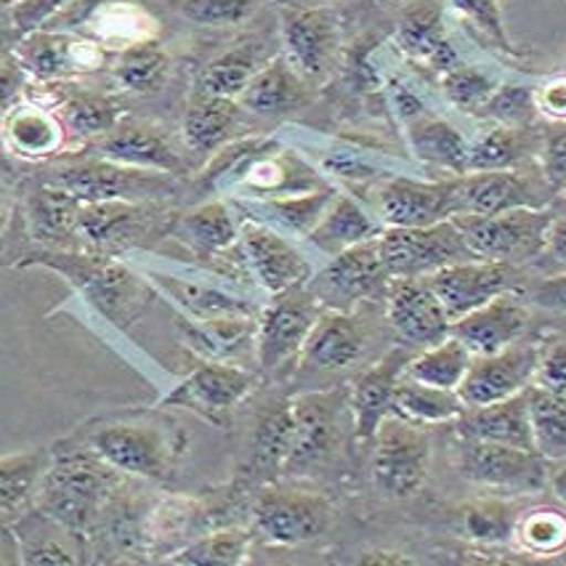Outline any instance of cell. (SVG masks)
<instances>
[{
    "mask_svg": "<svg viewBox=\"0 0 566 566\" xmlns=\"http://www.w3.org/2000/svg\"><path fill=\"white\" fill-rule=\"evenodd\" d=\"M460 473L473 484L503 492H539L548 484L545 458L518 447L463 437Z\"/></svg>",
    "mask_w": 566,
    "mask_h": 566,
    "instance_id": "7c38bea8",
    "label": "cell"
},
{
    "mask_svg": "<svg viewBox=\"0 0 566 566\" xmlns=\"http://www.w3.org/2000/svg\"><path fill=\"white\" fill-rule=\"evenodd\" d=\"M532 142L526 138L522 128H500L490 130L484 138L469 149V174H479V170H511L524 163L526 153H530Z\"/></svg>",
    "mask_w": 566,
    "mask_h": 566,
    "instance_id": "f6af8a7d",
    "label": "cell"
},
{
    "mask_svg": "<svg viewBox=\"0 0 566 566\" xmlns=\"http://www.w3.org/2000/svg\"><path fill=\"white\" fill-rule=\"evenodd\" d=\"M22 564H77V558L54 537H22Z\"/></svg>",
    "mask_w": 566,
    "mask_h": 566,
    "instance_id": "6f0895ef",
    "label": "cell"
},
{
    "mask_svg": "<svg viewBox=\"0 0 566 566\" xmlns=\"http://www.w3.org/2000/svg\"><path fill=\"white\" fill-rule=\"evenodd\" d=\"M168 72V54L160 43L144 41L123 49L112 64V77L123 91H134V94H149L163 83Z\"/></svg>",
    "mask_w": 566,
    "mask_h": 566,
    "instance_id": "ee69618b",
    "label": "cell"
},
{
    "mask_svg": "<svg viewBox=\"0 0 566 566\" xmlns=\"http://www.w3.org/2000/svg\"><path fill=\"white\" fill-rule=\"evenodd\" d=\"M410 144L420 163L431 168L450 170L455 176L469 174V144L442 117L420 112L410 117Z\"/></svg>",
    "mask_w": 566,
    "mask_h": 566,
    "instance_id": "d590c367",
    "label": "cell"
},
{
    "mask_svg": "<svg viewBox=\"0 0 566 566\" xmlns=\"http://www.w3.org/2000/svg\"><path fill=\"white\" fill-rule=\"evenodd\" d=\"M174 237L195 250L200 259H216L240 242V227H237L227 202H202L184 213L174 227Z\"/></svg>",
    "mask_w": 566,
    "mask_h": 566,
    "instance_id": "e575fe53",
    "label": "cell"
},
{
    "mask_svg": "<svg viewBox=\"0 0 566 566\" xmlns=\"http://www.w3.org/2000/svg\"><path fill=\"white\" fill-rule=\"evenodd\" d=\"M91 38L104 49H130V45L153 41L157 35V22L147 9L136 6L134 0H104L88 17Z\"/></svg>",
    "mask_w": 566,
    "mask_h": 566,
    "instance_id": "d6a6232c",
    "label": "cell"
},
{
    "mask_svg": "<svg viewBox=\"0 0 566 566\" xmlns=\"http://www.w3.org/2000/svg\"><path fill=\"white\" fill-rule=\"evenodd\" d=\"M539 361V344L535 340H516V344L500 348L495 354L473 357L463 384L458 386L465 410L495 405L511 399L524 388L535 384Z\"/></svg>",
    "mask_w": 566,
    "mask_h": 566,
    "instance_id": "8fae6325",
    "label": "cell"
},
{
    "mask_svg": "<svg viewBox=\"0 0 566 566\" xmlns=\"http://www.w3.org/2000/svg\"><path fill=\"white\" fill-rule=\"evenodd\" d=\"M394 412L412 420V423L437 426L463 418L465 405L463 399H460V394L452 391V388L426 386L407 378V375H401L397 386V401H394Z\"/></svg>",
    "mask_w": 566,
    "mask_h": 566,
    "instance_id": "f35d334b",
    "label": "cell"
},
{
    "mask_svg": "<svg viewBox=\"0 0 566 566\" xmlns=\"http://www.w3.org/2000/svg\"><path fill=\"white\" fill-rule=\"evenodd\" d=\"M240 248L248 269L269 295L287 293L312 280V263L291 240L280 234V229L269 223L242 216Z\"/></svg>",
    "mask_w": 566,
    "mask_h": 566,
    "instance_id": "9a60e30c",
    "label": "cell"
},
{
    "mask_svg": "<svg viewBox=\"0 0 566 566\" xmlns=\"http://www.w3.org/2000/svg\"><path fill=\"white\" fill-rule=\"evenodd\" d=\"M91 452L112 469L142 479H168L174 460L168 439L155 426L134 423H117L96 431L91 437Z\"/></svg>",
    "mask_w": 566,
    "mask_h": 566,
    "instance_id": "ffe728a7",
    "label": "cell"
},
{
    "mask_svg": "<svg viewBox=\"0 0 566 566\" xmlns=\"http://www.w3.org/2000/svg\"><path fill=\"white\" fill-rule=\"evenodd\" d=\"M325 170H333L340 179H378V168L367 166L359 155L354 153H331L325 157Z\"/></svg>",
    "mask_w": 566,
    "mask_h": 566,
    "instance_id": "94428289",
    "label": "cell"
},
{
    "mask_svg": "<svg viewBox=\"0 0 566 566\" xmlns=\"http://www.w3.org/2000/svg\"><path fill=\"white\" fill-rule=\"evenodd\" d=\"M365 331L352 312H325L308 333L304 352H301V370L314 375H331L348 370L365 354Z\"/></svg>",
    "mask_w": 566,
    "mask_h": 566,
    "instance_id": "d4e9b609",
    "label": "cell"
},
{
    "mask_svg": "<svg viewBox=\"0 0 566 566\" xmlns=\"http://www.w3.org/2000/svg\"><path fill=\"white\" fill-rule=\"evenodd\" d=\"M530 301L551 308V312H566V272L553 274L548 280H537L530 287Z\"/></svg>",
    "mask_w": 566,
    "mask_h": 566,
    "instance_id": "680465c9",
    "label": "cell"
},
{
    "mask_svg": "<svg viewBox=\"0 0 566 566\" xmlns=\"http://www.w3.org/2000/svg\"><path fill=\"white\" fill-rule=\"evenodd\" d=\"M535 107L551 115L553 120L566 123V77H553L535 88Z\"/></svg>",
    "mask_w": 566,
    "mask_h": 566,
    "instance_id": "91938a15",
    "label": "cell"
},
{
    "mask_svg": "<svg viewBox=\"0 0 566 566\" xmlns=\"http://www.w3.org/2000/svg\"><path fill=\"white\" fill-rule=\"evenodd\" d=\"M373 479L386 497H412L431 469V439L423 426L391 412L375 433Z\"/></svg>",
    "mask_w": 566,
    "mask_h": 566,
    "instance_id": "52a82bcc",
    "label": "cell"
},
{
    "mask_svg": "<svg viewBox=\"0 0 566 566\" xmlns=\"http://www.w3.org/2000/svg\"><path fill=\"white\" fill-rule=\"evenodd\" d=\"M3 142L17 157L43 160V157L56 155L62 149L64 128L49 109L24 104V107L6 109Z\"/></svg>",
    "mask_w": 566,
    "mask_h": 566,
    "instance_id": "1f68e13d",
    "label": "cell"
},
{
    "mask_svg": "<svg viewBox=\"0 0 566 566\" xmlns=\"http://www.w3.org/2000/svg\"><path fill=\"white\" fill-rule=\"evenodd\" d=\"M253 388V375L242 367L223 365V361H202L174 391L163 399V407H181L192 410L210 423H223L229 415L248 397Z\"/></svg>",
    "mask_w": 566,
    "mask_h": 566,
    "instance_id": "d6986e66",
    "label": "cell"
},
{
    "mask_svg": "<svg viewBox=\"0 0 566 566\" xmlns=\"http://www.w3.org/2000/svg\"><path fill=\"white\" fill-rule=\"evenodd\" d=\"M378 234L380 232L378 227H375V221L352 200V197L335 195L327 213L322 216L317 227L308 232L306 240L317 250H322V253L338 255L348 248L359 245V242L375 240Z\"/></svg>",
    "mask_w": 566,
    "mask_h": 566,
    "instance_id": "8d00e7d4",
    "label": "cell"
},
{
    "mask_svg": "<svg viewBox=\"0 0 566 566\" xmlns=\"http://www.w3.org/2000/svg\"><path fill=\"white\" fill-rule=\"evenodd\" d=\"M516 511L503 500H479L460 511L463 535L476 543H509L516 535Z\"/></svg>",
    "mask_w": 566,
    "mask_h": 566,
    "instance_id": "7dc6e473",
    "label": "cell"
},
{
    "mask_svg": "<svg viewBox=\"0 0 566 566\" xmlns=\"http://www.w3.org/2000/svg\"><path fill=\"white\" fill-rule=\"evenodd\" d=\"M338 388L295 397L261 420L255 460L287 476L312 473L333 452L340 415Z\"/></svg>",
    "mask_w": 566,
    "mask_h": 566,
    "instance_id": "6da1fadb",
    "label": "cell"
},
{
    "mask_svg": "<svg viewBox=\"0 0 566 566\" xmlns=\"http://www.w3.org/2000/svg\"><path fill=\"white\" fill-rule=\"evenodd\" d=\"M388 285H391V274L380 255L378 237L333 255V261L306 282L322 308H331V312H352L359 301L388 293Z\"/></svg>",
    "mask_w": 566,
    "mask_h": 566,
    "instance_id": "9c48e42d",
    "label": "cell"
},
{
    "mask_svg": "<svg viewBox=\"0 0 566 566\" xmlns=\"http://www.w3.org/2000/svg\"><path fill=\"white\" fill-rule=\"evenodd\" d=\"M333 200L335 192L331 189H314V192L263 197V200H250L248 197V200H237V208L245 210L250 219L269 223V227L308 237Z\"/></svg>",
    "mask_w": 566,
    "mask_h": 566,
    "instance_id": "f546056e",
    "label": "cell"
},
{
    "mask_svg": "<svg viewBox=\"0 0 566 566\" xmlns=\"http://www.w3.org/2000/svg\"><path fill=\"white\" fill-rule=\"evenodd\" d=\"M62 117L75 134L81 136H104L123 120V112L107 96L77 94L62 104Z\"/></svg>",
    "mask_w": 566,
    "mask_h": 566,
    "instance_id": "c3c4849f",
    "label": "cell"
},
{
    "mask_svg": "<svg viewBox=\"0 0 566 566\" xmlns=\"http://www.w3.org/2000/svg\"><path fill=\"white\" fill-rule=\"evenodd\" d=\"M386 227H433L460 213V176L452 181H418L394 176L375 195Z\"/></svg>",
    "mask_w": 566,
    "mask_h": 566,
    "instance_id": "4fadbf2b",
    "label": "cell"
},
{
    "mask_svg": "<svg viewBox=\"0 0 566 566\" xmlns=\"http://www.w3.org/2000/svg\"><path fill=\"white\" fill-rule=\"evenodd\" d=\"M539 259H548V263L566 272V213H556V219H553L548 234H545V248Z\"/></svg>",
    "mask_w": 566,
    "mask_h": 566,
    "instance_id": "6125c7cd",
    "label": "cell"
},
{
    "mask_svg": "<svg viewBox=\"0 0 566 566\" xmlns=\"http://www.w3.org/2000/svg\"><path fill=\"white\" fill-rule=\"evenodd\" d=\"M17 3H22V0H3V9H14Z\"/></svg>",
    "mask_w": 566,
    "mask_h": 566,
    "instance_id": "03108f58",
    "label": "cell"
},
{
    "mask_svg": "<svg viewBox=\"0 0 566 566\" xmlns=\"http://www.w3.org/2000/svg\"><path fill=\"white\" fill-rule=\"evenodd\" d=\"M553 192L556 189L545 181L543 170H479L460 176V213L500 216L518 208H545Z\"/></svg>",
    "mask_w": 566,
    "mask_h": 566,
    "instance_id": "2e32d148",
    "label": "cell"
},
{
    "mask_svg": "<svg viewBox=\"0 0 566 566\" xmlns=\"http://www.w3.org/2000/svg\"><path fill=\"white\" fill-rule=\"evenodd\" d=\"M535 386L566 397V338L539 346Z\"/></svg>",
    "mask_w": 566,
    "mask_h": 566,
    "instance_id": "11a10c76",
    "label": "cell"
},
{
    "mask_svg": "<svg viewBox=\"0 0 566 566\" xmlns=\"http://www.w3.org/2000/svg\"><path fill=\"white\" fill-rule=\"evenodd\" d=\"M452 9H455L463 19H469L473 28L482 30L486 41L500 45V49L509 51V54H516L509 32H505L500 0H452Z\"/></svg>",
    "mask_w": 566,
    "mask_h": 566,
    "instance_id": "f5cc1de1",
    "label": "cell"
},
{
    "mask_svg": "<svg viewBox=\"0 0 566 566\" xmlns=\"http://www.w3.org/2000/svg\"><path fill=\"white\" fill-rule=\"evenodd\" d=\"M473 361V354L469 346L460 344L455 335H447L439 344L426 346L418 357L410 359L405 375L407 378L418 380V384L437 386V388H452L458 391V386L463 384L465 373H469Z\"/></svg>",
    "mask_w": 566,
    "mask_h": 566,
    "instance_id": "ab89813d",
    "label": "cell"
},
{
    "mask_svg": "<svg viewBox=\"0 0 566 566\" xmlns=\"http://www.w3.org/2000/svg\"><path fill=\"white\" fill-rule=\"evenodd\" d=\"M322 312L325 308L306 285L274 295V301H269V306L259 314V331H255V354L261 370L276 373L298 357Z\"/></svg>",
    "mask_w": 566,
    "mask_h": 566,
    "instance_id": "ba28073f",
    "label": "cell"
},
{
    "mask_svg": "<svg viewBox=\"0 0 566 566\" xmlns=\"http://www.w3.org/2000/svg\"><path fill=\"white\" fill-rule=\"evenodd\" d=\"M442 83L450 102L465 112L484 109V104L490 102L492 94L497 91L495 81H492L486 72L476 67H465V64H458V67L444 72Z\"/></svg>",
    "mask_w": 566,
    "mask_h": 566,
    "instance_id": "816d5d0a",
    "label": "cell"
},
{
    "mask_svg": "<svg viewBox=\"0 0 566 566\" xmlns=\"http://www.w3.org/2000/svg\"><path fill=\"white\" fill-rule=\"evenodd\" d=\"M539 163H543L539 170H543L545 181L556 192L566 189V123H558L545 134L543 147H539Z\"/></svg>",
    "mask_w": 566,
    "mask_h": 566,
    "instance_id": "db71d44e",
    "label": "cell"
},
{
    "mask_svg": "<svg viewBox=\"0 0 566 566\" xmlns=\"http://www.w3.org/2000/svg\"><path fill=\"white\" fill-rule=\"evenodd\" d=\"M530 418L535 450L545 460H566V397L530 386Z\"/></svg>",
    "mask_w": 566,
    "mask_h": 566,
    "instance_id": "7bdbcfd3",
    "label": "cell"
},
{
    "mask_svg": "<svg viewBox=\"0 0 566 566\" xmlns=\"http://www.w3.org/2000/svg\"><path fill=\"white\" fill-rule=\"evenodd\" d=\"M526 327H530V308L516 291H511L452 322L450 335L469 346L473 357H484L522 340Z\"/></svg>",
    "mask_w": 566,
    "mask_h": 566,
    "instance_id": "7402d4cb",
    "label": "cell"
},
{
    "mask_svg": "<svg viewBox=\"0 0 566 566\" xmlns=\"http://www.w3.org/2000/svg\"><path fill=\"white\" fill-rule=\"evenodd\" d=\"M75 0H22L11 11V28L19 38L30 35V32L41 30L43 22H49L56 11L67 9Z\"/></svg>",
    "mask_w": 566,
    "mask_h": 566,
    "instance_id": "9f6ffc18",
    "label": "cell"
},
{
    "mask_svg": "<svg viewBox=\"0 0 566 566\" xmlns=\"http://www.w3.org/2000/svg\"><path fill=\"white\" fill-rule=\"evenodd\" d=\"M28 263L54 269L75 285V291L117 327H128L149 304V287L128 266L107 253H35Z\"/></svg>",
    "mask_w": 566,
    "mask_h": 566,
    "instance_id": "3957f363",
    "label": "cell"
},
{
    "mask_svg": "<svg viewBox=\"0 0 566 566\" xmlns=\"http://www.w3.org/2000/svg\"><path fill=\"white\" fill-rule=\"evenodd\" d=\"M410 359L412 357L405 348H394L378 365H373L370 370H365L357 378V384L352 388V415L359 442H373L380 423L394 412L397 386Z\"/></svg>",
    "mask_w": 566,
    "mask_h": 566,
    "instance_id": "484cf974",
    "label": "cell"
},
{
    "mask_svg": "<svg viewBox=\"0 0 566 566\" xmlns=\"http://www.w3.org/2000/svg\"><path fill=\"white\" fill-rule=\"evenodd\" d=\"M263 67H266V64H261L259 45L242 43L237 45V49L227 51V54L216 56L213 62L202 70L200 91L202 94L221 98H240L242 91L248 88L250 81H253Z\"/></svg>",
    "mask_w": 566,
    "mask_h": 566,
    "instance_id": "b9f144b4",
    "label": "cell"
},
{
    "mask_svg": "<svg viewBox=\"0 0 566 566\" xmlns=\"http://www.w3.org/2000/svg\"><path fill=\"white\" fill-rule=\"evenodd\" d=\"M388 322L405 346H433L450 335L452 319L447 314L429 276H401L391 280L386 293Z\"/></svg>",
    "mask_w": 566,
    "mask_h": 566,
    "instance_id": "e0dca14e",
    "label": "cell"
},
{
    "mask_svg": "<svg viewBox=\"0 0 566 566\" xmlns=\"http://www.w3.org/2000/svg\"><path fill=\"white\" fill-rule=\"evenodd\" d=\"M117 469L94 455H64L45 471L35 503L45 518L85 535L117 490Z\"/></svg>",
    "mask_w": 566,
    "mask_h": 566,
    "instance_id": "7a4b0ae2",
    "label": "cell"
},
{
    "mask_svg": "<svg viewBox=\"0 0 566 566\" xmlns=\"http://www.w3.org/2000/svg\"><path fill=\"white\" fill-rule=\"evenodd\" d=\"M548 486L553 497L566 505V460H556V465L548 471Z\"/></svg>",
    "mask_w": 566,
    "mask_h": 566,
    "instance_id": "be15d7a7",
    "label": "cell"
},
{
    "mask_svg": "<svg viewBox=\"0 0 566 566\" xmlns=\"http://www.w3.org/2000/svg\"><path fill=\"white\" fill-rule=\"evenodd\" d=\"M14 59L38 81H59V77L85 75V72L104 67L107 49L96 41L64 35V32L35 30L19 38Z\"/></svg>",
    "mask_w": 566,
    "mask_h": 566,
    "instance_id": "ac0fdd59",
    "label": "cell"
},
{
    "mask_svg": "<svg viewBox=\"0 0 566 566\" xmlns=\"http://www.w3.org/2000/svg\"><path fill=\"white\" fill-rule=\"evenodd\" d=\"M81 206L83 202L77 197L43 181V187L32 192L28 200V221L32 237L51 248L72 245L75 240H81V229H77Z\"/></svg>",
    "mask_w": 566,
    "mask_h": 566,
    "instance_id": "836d02e7",
    "label": "cell"
},
{
    "mask_svg": "<svg viewBox=\"0 0 566 566\" xmlns=\"http://www.w3.org/2000/svg\"><path fill=\"white\" fill-rule=\"evenodd\" d=\"M399 45L415 62H423L439 72L458 67V54L447 41L442 6L437 0H412L405 6L397 30Z\"/></svg>",
    "mask_w": 566,
    "mask_h": 566,
    "instance_id": "83f0119b",
    "label": "cell"
},
{
    "mask_svg": "<svg viewBox=\"0 0 566 566\" xmlns=\"http://www.w3.org/2000/svg\"><path fill=\"white\" fill-rule=\"evenodd\" d=\"M282 43L291 64L306 81H322L340 45V22L331 9H301L282 14Z\"/></svg>",
    "mask_w": 566,
    "mask_h": 566,
    "instance_id": "44dd1931",
    "label": "cell"
},
{
    "mask_svg": "<svg viewBox=\"0 0 566 566\" xmlns=\"http://www.w3.org/2000/svg\"><path fill=\"white\" fill-rule=\"evenodd\" d=\"M359 564H388V566H407L412 564L410 558H405L401 553H388V551H373V553H365V556L359 558Z\"/></svg>",
    "mask_w": 566,
    "mask_h": 566,
    "instance_id": "e7e4bbea",
    "label": "cell"
},
{
    "mask_svg": "<svg viewBox=\"0 0 566 566\" xmlns=\"http://www.w3.org/2000/svg\"><path fill=\"white\" fill-rule=\"evenodd\" d=\"M253 518L272 543L304 545L325 535L333 522V503L319 492L266 486L255 497Z\"/></svg>",
    "mask_w": 566,
    "mask_h": 566,
    "instance_id": "30bf717a",
    "label": "cell"
},
{
    "mask_svg": "<svg viewBox=\"0 0 566 566\" xmlns=\"http://www.w3.org/2000/svg\"><path fill=\"white\" fill-rule=\"evenodd\" d=\"M149 282L160 287L189 319H223V317H259V308L248 298L221 291L210 280H195V276H179L170 272H155L147 269Z\"/></svg>",
    "mask_w": 566,
    "mask_h": 566,
    "instance_id": "4316f807",
    "label": "cell"
},
{
    "mask_svg": "<svg viewBox=\"0 0 566 566\" xmlns=\"http://www.w3.org/2000/svg\"><path fill=\"white\" fill-rule=\"evenodd\" d=\"M429 282L437 291L439 301L444 304L450 319L455 322L465 314L476 312L479 306L490 304L497 295L518 291L522 274H518L516 263L471 259L439 269L437 274L429 276Z\"/></svg>",
    "mask_w": 566,
    "mask_h": 566,
    "instance_id": "5bb4252c",
    "label": "cell"
},
{
    "mask_svg": "<svg viewBox=\"0 0 566 566\" xmlns=\"http://www.w3.org/2000/svg\"><path fill=\"white\" fill-rule=\"evenodd\" d=\"M460 429H463V437L469 439H482V442H497L537 452L535 437H532L530 388H524L522 394L511 399L495 401V405L465 410L463 418H460Z\"/></svg>",
    "mask_w": 566,
    "mask_h": 566,
    "instance_id": "f1b7e54d",
    "label": "cell"
},
{
    "mask_svg": "<svg viewBox=\"0 0 566 566\" xmlns=\"http://www.w3.org/2000/svg\"><path fill=\"white\" fill-rule=\"evenodd\" d=\"M378 242L391 280L431 276L452 263L479 259L452 219L433 227H386L378 234Z\"/></svg>",
    "mask_w": 566,
    "mask_h": 566,
    "instance_id": "8992f818",
    "label": "cell"
},
{
    "mask_svg": "<svg viewBox=\"0 0 566 566\" xmlns=\"http://www.w3.org/2000/svg\"><path fill=\"white\" fill-rule=\"evenodd\" d=\"M250 556V535L245 530H221L213 535L197 539L184 548L179 556L170 558L174 564L187 566H240Z\"/></svg>",
    "mask_w": 566,
    "mask_h": 566,
    "instance_id": "bcb514c9",
    "label": "cell"
},
{
    "mask_svg": "<svg viewBox=\"0 0 566 566\" xmlns=\"http://www.w3.org/2000/svg\"><path fill=\"white\" fill-rule=\"evenodd\" d=\"M237 117H240L237 98L210 96L200 91L189 102L187 115H184V144L192 153H210L227 142L229 130L237 125Z\"/></svg>",
    "mask_w": 566,
    "mask_h": 566,
    "instance_id": "74e56055",
    "label": "cell"
},
{
    "mask_svg": "<svg viewBox=\"0 0 566 566\" xmlns=\"http://www.w3.org/2000/svg\"><path fill=\"white\" fill-rule=\"evenodd\" d=\"M516 537L535 556H558L566 551V516L553 509L530 511L518 518Z\"/></svg>",
    "mask_w": 566,
    "mask_h": 566,
    "instance_id": "681fc988",
    "label": "cell"
},
{
    "mask_svg": "<svg viewBox=\"0 0 566 566\" xmlns=\"http://www.w3.org/2000/svg\"><path fill=\"white\" fill-rule=\"evenodd\" d=\"M45 184L64 189L81 202L102 200H134L155 202L174 192L170 174L163 170H144L120 166L107 157H91V160L62 163L45 174Z\"/></svg>",
    "mask_w": 566,
    "mask_h": 566,
    "instance_id": "277c9868",
    "label": "cell"
},
{
    "mask_svg": "<svg viewBox=\"0 0 566 566\" xmlns=\"http://www.w3.org/2000/svg\"><path fill=\"white\" fill-rule=\"evenodd\" d=\"M157 208L153 202L134 200H102L83 202L77 216L81 240L91 242L102 253L134 248L153 229Z\"/></svg>",
    "mask_w": 566,
    "mask_h": 566,
    "instance_id": "603a6c76",
    "label": "cell"
},
{
    "mask_svg": "<svg viewBox=\"0 0 566 566\" xmlns=\"http://www.w3.org/2000/svg\"><path fill=\"white\" fill-rule=\"evenodd\" d=\"M553 219L556 210L551 208H518L500 216L460 213L452 221L479 259L518 263L543 255Z\"/></svg>",
    "mask_w": 566,
    "mask_h": 566,
    "instance_id": "5b68a950",
    "label": "cell"
},
{
    "mask_svg": "<svg viewBox=\"0 0 566 566\" xmlns=\"http://www.w3.org/2000/svg\"><path fill=\"white\" fill-rule=\"evenodd\" d=\"M94 153L120 166L163 170L170 176L184 174V157L176 144L160 128L138 120H120L109 134L98 136Z\"/></svg>",
    "mask_w": 566,
    "mask_h": 566,
    "instance_id": "cb8c5ba5",
    "label": "cell"
},
{
    "mask_svg": "<svg viewBox=\"0 0 566 566\" xmlns=\"http://www.w3.org/2000/svg\"><path fill=\"white\" fill-rule=\"evenodd\" d=\"M184 19L200 28H234L248 22L263 0H170Z\"/></svg>",
    "mask_w": 566,
    "mask_h": 566,
    "instance_id": "f907efd6",
    "label": "cell"
},
{
    "mask_svg": "<svg viewBox=\"0 0 566 566\" xmlns=\"http://www.w3.org/2000/svg\"><path fill=\"white\" fill-rule=\"evenodd\" d=\"M306 77L293 67L287 56H274L266 62L259 75L250 81L237 102L242 107L255 112V115H285L295 107H301L306 98Z\"/></svg>",
    "mask_w": 566,
    "mask_h": 566,
    "instance_id": "4dcf8cb0",
    "label": "cell"
},
{
    "mask_svg": "<svg viewBox=\"0 0 566 566\" xmlns=\"http://www.w3.org/2000/svg\"><path fill=\"white\" fill-rule=\"evenodd\" d=\"M45 452H19L6 455L0 463V500H3L6 524L22 516V511L35 500L45 476Z\"/></svg>",
    "mask_w": 566,
    "mask_h": 566,
    "instance_id": "60d3db41",
    "label": "cell"
}]
</instances>
